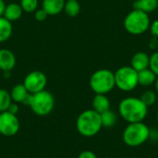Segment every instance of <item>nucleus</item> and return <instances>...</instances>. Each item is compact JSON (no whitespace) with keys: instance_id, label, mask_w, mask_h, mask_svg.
<instances>
[{"instance_id":"f257e3e1","label":"nucleus","mask_w":158,"mask_h":158,"mask_svg":"<svg viewBox=\"0 0 158 158\" xmlns=\"http://www.w3.org/2000/svg\"><path fill=\"white\" fill-rule=\"evenodd\" d=\"M118 113L128 123L143 122L148 114V107L137 97H126L119 102Z\"/></svg>"},{"instance_id":"f03ea898","label":"nucleus","mask_w":158,"mask_h":158,"mask_svg":"<svg viewBox=\"0 0 158 158\" xmlns=\"http://www.w3.org/2000/svg\"><path fill=\"white\" fill-rule=\"evenodd\" d=\"M78 132L83 137H94L103 128L101 116L94 109H88L81 112L76 121Z\"/></svg>"},{"instance_id":"7ed1b4c3","label":"nucleus","mask_w":158,"mask_h":158,"mask_svg":"<svg viewBox=\"0 0 158 158\" xmlns=\"http://www.w3.org/2000/svg\"><path fill=\"white\" fill-rule=\"evenodd\" d=\"M151 136L149 127L143 122L129 123L122 133V140L127 146L138 147L148 141Z\"/></svg>"},{"instance_id":"20e7f679","label":"nucleus","mask_w":158,"mask_h":158,"mask_svg":"<svg viewBox=\"0 0 158 158\" xmlns=\"http://www.w3.org/2000/svg\"><path fill=\"white\" fill-rule=\"evenodd\" d=\"M89 84L95 94H106L116 87L115 74L107 69H98L92 74Z\"/></svg>"},{"instance_id":"39448f33","label":"nucleus","mask_w":158,"mask_h":158,"mask_svg":"<svg viewBox=\"0 0 158 158\" xmlns=\"http://www.w3.org/2000/svg\"><path fill=\"white\" fill-rule=\"evenodd\" d=\"M150 24L149 15L138 9L129 12L124 19L125 30L132 35H141L146 32L150 28Z\"/></svg>"},{"instance_id":"423d86ee","label":"nucleus","mask_w":158,"mask_h":158,"mask_svg":"<svg viewBox=\"0 0 158 158\" xmlns=\"http://www.w3.org/2000/svg\"><path fill=\"white\" fill-rule=\"evenodd\" d=\"M54 106L55 98L50 92L44 90L32 94L30 107L35 115L45 117L53 111Z\"/></svg>"},{"instance_id":"0eeeda50","label":"nucleus","mask_w":158,"mask_h":158,"mask_svg":"<svg viewBox=\"0 0 158 158\" xmlns=\"http://www.w3.org/2000/svg\"><path fill=\"white\" fill-rule=\"evenodd\" d=\"M115 74V84L122 92H131L138 84V72L130 66H123L117 69Z\"/></svg>"},{"instance_id":"6e6552de","label":"nucleus","mask_w":158,"mask_h":158,"mask_svg":"<svg viewBox=\"0 0 158 158\" xmlns=\"http://www.w3.org/2000/svg\"><path fill=\"white\" fill-rule=\"evenodd\" d=\"M46 84V75L40 70H34L28 73L23 81V85L25 86L27 91L31 94L45 90Z\"/></svg>"},{"instance_id":"1a4fd4ad","label":"nucleus","mask_w":158,"mask_h":158,"mask_svg":"<svg viewBox=\"0 0 158 158\" xmlns=\"http://www.w3.org/2000/svg\"><path fill=\"white\" fill-rule=\"evenodd\" d=\"M19 128L20 124L17 115H13L7 111L0 113V134L11 137L19 132Z\"/></svg>"},{"instance_id":"9d476101","label":"nucleus","mask_w":158,"mask_h":158,"mask_svg":"<svg viewBox=\"0 0 158 158\" xmlns=\"http://www.w3.org/2000/svg\"><path fill=\"white\" fill-rule=\"evenodd\" d=\"M17 59L14 53L6 48L0 49V69L11 71L16 67Z\"/></svg>"},{"instance_id":"9b49d317","label":"nucleus","mask_w":158,"mask_h":158,"mask_svg":"<svg viewBox=\"0 0 158 158\" xmlns=\"http://www.w3.org/2000/svg\"><path fill=\"white\" fill-rule=\"evenodd\" d=\"M150 63V56L144 53V52H137L133 55L131 61V67L134 69L137 72L143 70L145 69L149 68Z\"/></svg>"},{"instance_id":"f8f14e48","label":"nucleus","mask_w":158,"mask_h":158,"mask_svg":"<svg viewBox=\"0 0 158 158\" xmlns=\"http://www.w3.org/2000/svg\"><path fill=\"white\" fill-rule=\"evenodd\" d=\"M66 0H43L42 8L48 16H56L64 10Z\"/></svg>"},{"instance_id":"ddd939ff","label":"nucleus","mask_w":158,"mask_h":158,"mask_svg":"<svg viewBox=\"0 0 158 158\" xmlns=\"http://www.w3.org/2000/svg\"><path fill=\"white\" fill-rule=\"evenodd\" d=\"M93 109L98 114H102L110 109L111 104L106 94H95L92 102Z\"/></svg>"},{"instance_id":"4468645a","label":"nucleus","mask_w":158,"mask_h":158,"mask_svg":"<svg viewBox=\"0 0 158 158\" xmlns=\"http://www.w3.org/2000/svg\"><path fill=\"white\" fill-rule=\"evenodd\" d=\"M22 12L23 10L19 4L10 3L6 6L3 17L6 18L7 20H9L10 22H12L20 19V17L22 16Z\"/></svg>"},{"instance_id":"2eb2a0df","label":"nucleus","mask_w":158,"mask_h":158,"mask_svg":"<svg viewBox=\"0 0 158 158\" xmlns=\"http://www.w3.org/2000/svg\"><path fill=\"white\" fill-rule=\"evenodd\" d=\"M157 76L148 68L138 72V84L143 87H149L155 84Z\"/></svg>"},{"instance_id":"dca6fc26","label":"nucleus","mask_w":158,"mask_h":158,"mask_svg":"<svg viewBox=\"0 0 158 158\" xmlns=\"http://www.w3.org/2000/svg\"><path fill=\"white\" fill-rule=\"evenodd\" d=\"M158 7V0H135L133 9L142 10L147 14L154 12Z\"/></svg>"},{"instance_id":"f3484780","label":"nucleus","mask_w":158,"mask_h":158,"mask_svg":"<svg viewBox=\"0 0 158 158\" xmlns=\"http://www.w3.org/2000/svg\"><path fill=\"white\" fill-rule=\"evenodd\" d=\"M30 93L27 91V89L25 88V86L23 85V83H19L15 85L11 92H10V96L12 99V102H15L17 104L21 103L24 101V99L26 98V96L29 94Z\"/></svg>"},{"instance_id":"a211bd4d","label":"nucleus","mask_w":158,"mask_h":158,"mask_svg":"<svg viewBox=\"0 0 158 158\" xmlns=\"http://www.w3.org/2000/svg\"><path fill=\"white\" fill-rule=\"evenodd\" d=\"M12 23L3 16L0 17V43L7 41L12 34Z\"/></svg>"},{"instance_id":"6ab92c4d","label":"nucleus","mask_w":158,"mask_h":158,"mask_svg":"<svg viewBox=\"0 0 158 158\" xmlns=\"http://www.w3.org/2000/svg\"><path fill=\"white\" fill-rule=\"evenodd\" d=\"M102 126L105 128H112L117 123V115L111 109L100 114Z\"/></svg>"},{"instance_id":"aec40b11","label":"nucleus","mask_w":158,"mask_h":158,"mask_svg":"<svg viewBox=\"0 0 158 158\" xmlns=\"http://www.w3.org/2000/svg\"><path fill=\"white\" fill-rule=\"evenodd\" d=\"M64 10L69 17H76L81 11V5L78 0H67L64 6Z\"/></svg>"},{"instance_id":"412c9836","label":"nucleus","mask_w":158,"mask_h":158,"mask_svg":"<svg viewBox=\"0 0 158 158\" xmlns=\"http://www.w3.org/2000/svg\"><path fill=\"white\" fill-rule=\"evenodd\" d=\"M140 99L143 102V104L147 107H149V106H152L156 104V99H157V95H156V92H154L152 90H146L142 94Z\"/></svg>"},{"instance_id":"4be33fe9","label":"nucleus","mask_w":158,"mask_h":158,"mask_svg":"<svg viewBox=\"0 0 158 158\" xmlns=\"http://www.w3.org/2000/svg\"><path fill=\"white\" fill-rule=\"evenodd\" d=\"M11 103L12 99L10 96V93H8L5 89H0V113L6 111Z\"/></svg>"},{"instance_id":"5701e85b","label":"nucleus","mask_w":158,"mask_h":158,"mask_svg":"<svg viewBox=\"0 0 158 158\" xmlns=\"http://www.w3.org/2000/svg\"><path fill=\"white\" fill-rule=\"evenodd\" d=\"M19 5L23 11L32 13L38 7V0H20Z\"/></svg>"},{"instance_id":"b1692460","label":"nucleus","mask_w":158,"mask_h":158,"mask_svg":"<svg viewBox=\"0 0 158 158\" xmlns=\"http://www.w3.org/2000/svg\"><path fill=\"white\" fill-rule=\"evenodd\" d=\"M149 69L158 76V51L152 54L150 56V63H149Z\"/></svg>"},{"instance_id":"393cba45","label":"nucleus","mask_w":158,"mask_h":158,"mask_svg":"<svg viewBox=\"0 0 158 158\" xmlns=\"http://www.w3.org/2000/svg\"><path fill=\"white\" fill-rule=\"evenodd\" d=\"M48 17V14L43 9V8H40V9H36L34 11V18L36 20L38 21H44V19H46V18Z\"/></svg>"},{"instance_id":"a878e982","label":"nucleus","mask_w":158,"mask_h":158,"mask_svg":"<svg viewBox=\"0 0 158 158\" xmlns=\"http://www.w3.org/2000/svg\"><path fill=\"white\" fill-rule=\"evenodd\" d=\"M152 35L154 36V38L158 39V19L154 20L151 24H150V28H149Z\"/></svg>"},{"instance_id":"bb28decb","label":"nucleus","mask_w":158,"mask_h":158,"mask_svg":"<svg viewBox=\"0 0 158 158\" xmlns=\"http://www.w3.org/2000/svg\"><path fill=\"white\" fill-rule=\"evenodd\" d=\"M6 111L9 112V113H11V114H13V115H17L19 113V106H18L17 103L12 102L10 104V106H8V108H7Z\"/></svg>"},{"instance_id":"cd10ccee","label":"nucleus","mask_w":158,"mask_h":158,"mask_svg":"<svg viewBox=\"0 0 158 158\" xmlns=\"http://www.w3.org/2000/svg\"><path fill=\"white\" fill-rule=\"evenodd\" d=\"M78 158H97V156L94 152L89 151V150H86V151L81 152L79 155Z\"/></svg>"},{"instance_id":"c85d7f7f","label":"nucleus","mask_w":158,"mask_h":158,"mask_svg":"<svg viewBox=\"0 0 158 158\" xmlns=\"http://www.w3.org/2000/svg\"><path fill=\"white\" fill-rule=\"evenodd\" d=\"M6 6V5L5 1H4V0H0V17H2V16H3Z\"/></svg>"},{"instance_id":"c756f323","label":"nucleus","mask_w":158,"mask_h":158,"mask_svg":"<svg viewBox=\"0 0 158 158\" xmlns=\"http://www.w3.org/2000/svg\"><path fill=\"white\" fill-rule=\"evenodd\" d=\"M4 77L9 78L10 77V71H4Z\"/></svg>"},{"instance_id":"7c9ffc66","label":"nucleus","mask_w":158,"mask_h":158,"mask_svg":"<svg viewBox=\"0 0 158 158\" xmlns=\"http://www.w3.org/2000/svg\"><path fill=\"white\" fill-rule=\"evenodd\" d=\"M155 88H156V93L158 94V76L157 78H156V82H155Z\"/></svg>"},{"instance_id":"2f4dec72","label":"nucleus","mask_w":158,"mask_h":158,"mask_svg":"<svg viewBox=\"0 0 158 158\" xmlns=\"http://www.w3.org/2000/svg\"><path fill=\"white\" fill-rule=\"evenodd\" d=\"M156 120H157V122H158V110H157V113H156Z\"/></svg>"}]
</instances>
